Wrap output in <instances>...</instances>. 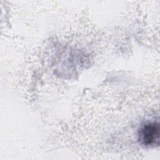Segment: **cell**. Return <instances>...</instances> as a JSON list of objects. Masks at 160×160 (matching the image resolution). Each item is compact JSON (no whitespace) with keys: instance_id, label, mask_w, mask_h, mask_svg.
Listing matches in <instances>:
<instances>
[{"instance_id":"cell-1","label":"cell","mask_w":160,"mask_h":160,"mask_svg":"<svg viewBox=\"0 0 160 160\" xmlns=\"http://www.w3.org/2000/svg\"><path fill=\"white\" fill-rule=\"evenodd\" d=\"M159 124L158 121L145 123L138 133L140 142L146 146L152 147L159 144Z\"/></svg>"}]
</instances>
